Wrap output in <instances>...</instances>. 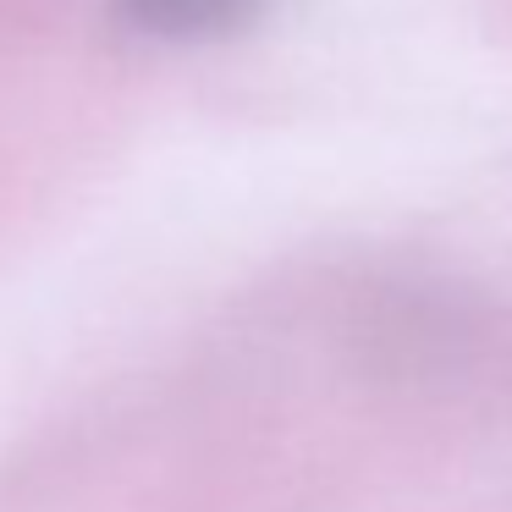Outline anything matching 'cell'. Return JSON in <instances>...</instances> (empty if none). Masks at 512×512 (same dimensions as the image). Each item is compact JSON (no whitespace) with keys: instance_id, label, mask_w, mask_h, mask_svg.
Returning a JSON list of instances; mask_svg holds the SVG:
<instances>
[{"instance_id":"1","label":"cell","mask_w":512,"mask_h":512,"mask_svg":"<svg viewBox=\"0 0 512 512\" xmlns=\"http://www.w3.org/2000/svg\"><path fill=\"white\" fill-rule=\"evenodd\" d=\"M265 6L270 0H122V17L155 39H226Z\"/></svg>"}]
</instances>
